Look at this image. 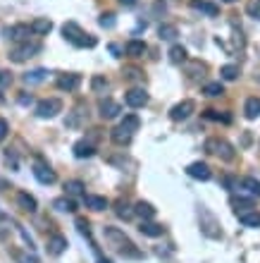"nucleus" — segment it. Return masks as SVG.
<instances>
[{
  "instance_id": "20",
  "label": "nucleus",
  "mask_w": 260,
  "mask_h": 263,
  "mask_svg": "<svg viewBox=\"0 0 260 263\" xmlns=\"http://www.w3.org/2000/svg\"><path fill=\"white\" fill-rule=\"evenodd\" d=\"M139 230H141V234H146V237H163V234H165V228H163V225H158V222H151V220H143Z\"/></svg>"
},
{
  "instance_id": "25",
  "label": "nucleus",
  "mask_w": 260,
  "mask_h": 263,
  "mask_svg": "<svg viewBox=\"0 0 260 263\" xmlns=\"http://www.w3.org/2000/svg\"><path fill=\"white\" fill-rule=\"evenodd\" d=\"M158 36H160L163 41H174V38L179 36V29H177L174 24H160V26H158Z\"/></svg>"
},
{
  "instance_id": "50",
  "label": "nucleus",
  "mask_w": 260,
  "mask_h": 263,
  "mask_svg": "<svg viewBox=\"0 0 260 263\" xmlns=\"http://www.w3.org/2000/svg\"><path fill=\"white\" fill-rule=\"evenodd\" d=\"M0 103H2V94H0Z\"/></svg>"
},
{
  "instance_id": "40",
  "label": "nucleus",
  "mask_w": 260,
  "mask_h": 263,
  "mask_svg": "<svg viewBox=\"0 0 260 263\" xmlns=\"http://www.w3.org/2000/svg\"><path fill=\"white\" fill-rule=\"evenodd\" d=\"M76 230L81 232L84 237H91V228H88L86 218H76Z\"/></svg>"
},
{
  "instance_id": "27",
  "label": "nucleus",
  "mask_w": 260,
  "mask_h": 263,
  "mask_svg": "<svg viewBox=\"0 0 260 263\" xmlns=\"http://www.w3.org/2000/svg\"><path fill=\"white\" fill-rule=\"evenodd\" d=\"M53 208L62 210V213H74V210H76V204H74V201H72L69 196H60V198H55V201H53Z\"/></svg>"
},
{
  "instance_id": "10",
  "label": "nucleus",
  "mask_w": 260,
  "mask_h": 263,
  "mask_svg": "<svg viewBox=\"0 0 260 263\" xmlns=\"http://www.w3.org/2000/svg\"><path fill=\"white\" fill-rule=\"evenodd\" d=\"M55 84H57V88H60V91H76V88H79V84H81V77H79V74H74V72H69V74H60Z\"/></svg>"
},
{
  "instance_id": "47",
  "label": "nucleus",
  "mask_w": 260,
  "mask_h": 263,
  "mask_svg": "<svg viewBox=\"0 0 260 263\" xmlns=\"http://www.w3.org/2000/svg\"><path fill=\"white\" fill-rule=\"evenodd\" d=\"M119 2H122V5H127V8H131V5H136L139 0H119Z\"/></svg>"
},
{
  "instance_id": "42",
  "label": "nucleus",
  "mask_w": 260,
  "mask_h": 263,
  "mask_svg": "<svg viewBox=\"0 0 260 263\" xmlns=\"http://www.w3.org/2000/svg\"><path fill=\"white\" fill-rule=\"evenodd\" d=\"M208 67L203 65V62H191V65H189V74H191V77H196V72H201V77H203V72H206Z\"/></svg>"
},
{
  "instance_id": "3",
  "label": "nucleus",
  "mask_w": 260,
  "mask_h": 263,
  "mask_svg": "<svg viewBox=\"0 0 260 263\" xmlns=\"http://www.w3.org/2000/svg\"><path fill=\"white\" fill-rule=\"evenodd\" d=\"M206 151H208V154L220 156L222 160H234V156H237V154H234L237 148H234L227 139H217V136H210V139L206 142Z\"/></svg>"
},
{
  "instance_id": "21",
  "label": "nucleus",
  "mask_w": 260,
  "mask_h": 263,
  "mask_svg": "<svg viewBox=\"0 0 260 263\" xmlns=\"http://www.w3.org/2000/svg\"><path fill=\"white\" fill-rule=\"evenodd\" d=\"M134 216H139L141 220H153L155 218V208H153L148 201H139V204L134 206Z\"/></svg>"
},
{
  "instance_id": "51",
  "label": "nucleus",
  "mask_w": 260,
  "mask_h": 263,
  "mask_svg": "<svg viewBox=\"0 0 260 263\" xmlns=\"http://www.w3.org/2000/svg\"><path fill=\"white\" fill-rule=\"evenodd\" d=\"M258 5H260V0H258Z\"/></svg>"
},
{
  "instance_id": "16",
  "label": "nucleus",
  "mask_w": 260,
  "mask_h": 263,
  "mask_svg": "<svg viewBox=\"0 0 260 263\" xmlns=\"http://www.w3.org/2000/svg\"><path fill=\"white\" fill-rule=\"evenodd\" d=\"M84 204H86V208H91V210H105L110 206L108 198L96 196V194H84Z\"/></svg>"
},
{
  "instance_id": "7",
  "label": "nucleus",
  "mask_w": 260,
  "mask_h": 263,
  "mask_svg": "<svg viewBox=\"0 0 260 263\" xmlns=\"http://www.w3.org/2000/svg\"><path fill=\"white\" fill-rule=\"evenodd\" d=\"M194 110H196V103L191 98H186V100H182V103H177V106L170 110V118H172L174 122H182V120H186V118H191Z\"/></svg>"
},
{
  "instance_id": "30",
  "label": "nucleus",
  "mask_w": 260,
  "mask_h": 263,
  "mask_svg": "<svg viewBox=\"0 0 260 263\" xmlns=\"http://www.w3.org/2000/svg\"><path fill=\"white\" fill-rule=\"evenodd\" d=\"M241 189H246L251 196H260V182L256 177H244L241 180Z\"/></svg>"
},
{
  "instance_id": "1",
  "label": "nucleus",
  "mask_w": 260,
  "mask_h": 263,
  "mask_svg": "<svg viewBox=\"0 0 260 263\" xmlns=\"http://www.w3.org/2000/svg\"><path fill=\"white\" fill-rule=\"evenodd\" d=\"M62 36H65L69 44H74L76 48H93V46L98 44L96 36L84 34V29H81L76 22H65V26H62Z\"/></svg>"
},
{
  "instance_id": "32",
  "label": "nucleus",
  "mask_w": 260,
  "mask_h": 263,
  "mask_svg": "<svg viewBox=\"0 0 260 263\" xmlns=\"http://www.w3.org/2000/svg\"><path fill=\"white\" fill-rule=\"evenodd\" d=\"M115 213H117V216H119L122 220H129L131 216H134V208H131L129 204L124 201V198H119L117 204H115Z\"/></svg>"
},
{
  "instance_id": "44",
  "label": "nucleus",
  "mask_w": 260,
  "mask_h": 263,
  "mask_svg": "<svg viewBox=\"0 0 260 263\" xmlns=\"http://www.w3.org/2000/svg\"><path fill=\"white\" fill-rule=\"evenodd\" d=\"M246 10H249V14H253V17H256V20L260 22V5H258V2H251Z\"/></svg>"
},
{
  "instance_id": "8",
  "label": "nucleus",
  "mask_w": 260,
  "mask_h": 263,
  "mask_svg": "<svg viewBox=\"0 0 260 263\" xmlns=\"http://www.w3.org/2000/svg\"><path fill=\"white\" fill-rule=\"evenodd\" d=\"M124 100H127V106H129V108H143V106L148 103V91L136 86V88H131V91H127Z\"/></svg>"
},
{
  "instance_id": "15",
  "label": "nucleus",
  "mask_w": 260,
  "mask_h": 263,
  "mask_svg": "<svg viewBox=\"0 0 260 263\" xmlns=\"http://www.w3.org/2000/svg\"><path fill=\"white\" fill-rule=\"evenodd\" d=\"M17 204H19V208L26 210V213H36V208H38L36 198H33L31 194H26V192H17Z\"/></svg>"
},
{
  "instance_id": "19",
  "label": "nucleus",
  "mask_w": 260,
  "mask_h": 263,
  "mask_svg": "<svg viewBox=\"0 0 260 263\" xmlns=\"http://www.w3.org/2000/svg\"><path fill=\"white\" fill-rule=\"evenodd\" d=\"M65 249H67V237H62V234H53V237L48 240V252L53 254V256H60Z\"/></svg>"
},
{
  "instance_id": "33",
  "label": "nucleus",
  "mask_w": 260,
  "mask_h": 263,
  "mask_svg": "<svg viewBox=\"0 0 260 263\" xmlns=\"http://www.w3.org/2000/svg\"><path fill=\"white\" fill-rule=\"evenodd\" d=\"M119 124H122V127H124L127 132H131V134H134V132L141 127V120H139V115H127V118L119 122Z\"/></svg>"
},
{
  "instance_id": "31",
  "label": "nucleus",
  "mask_w": 260,
  "mask_h": 263,
  "mask_svg": "<svg viewBox=\"0 0 260 263\" xmlns=\"http://www.w3.org/2000/svg\"><path fill=\"white\" fill-rule=\"evenodd\" d=\"M127 55H131V58H141L143 53H146V44L143 41H139V38H134V41H129L127 44Z\"/></svg>"
},
{
  "instance_id": "28",
  "label": "nucleus",
  "mask_w": 260,
  "mask_h": 263,
  "mask_svg": "<svg viewBox=\"0 0 260 263\" xmlns=\"http://www.w3.org/2000/svg\"><path fill=\"white\" fill-rule=\"evenodd\" d=\"M84 182L81 180H69V182H65V192H67V196H81L84 194Z\"/></svg>"
},
{
  "instance_id": "43",
  "label": "nucleus",
  "mask_w": 260,
  "mask_h": 263,
  "mask_svg": "<svg viewBox=\"0 0 260 263\" xmlns=\"http://www.w3.org/2000/svg\"><path fill=\"white\" fill-rule=\"evenodd\" d=\"M12 84V74L7 70H0V86H10Z\"/></svg>"
},
{
  "instance_id": "12",
  "label": "nucleus",
  "mask_w": 260,
  "mask_h": 263,
  "mask_svg": "<svg viewBox=\"0 0 260 263\" xmlns=\"http://www.w3.org/2000/svg\"><path fill=\"white\" fill-rule=\"evenodd\" d=\"M33 177H36L41 184H53L55 180H57V177H55V170H50V168L43 165V163L33 165Z\"/></svg>"
},
{
  "instance_id": "24",
  "label": "nucleus",
  "mask_w": 260,
  "mask_h": 263,
  "mask_svg": "<svg viewBox=\"0 0 260 263\" xmlns=\"http://www.w3.org/2000/svg\"><path fill=\"white\" fill-rule=\"evenodd\" d=\"M232 206H234L237 213H244V210L256 208V201H253V198H246V196H232Z\"/></svg>"
},
{
  "instance_id": "36",
  "label": "nucleus",
  "mask_w": 260,
  "mask_h": 263,
  "mask_svg": "<svg viewBox=\"0 0 260 263\" xmlns=\"http://www.w3.org/2000/svg\"><path fill=\"white\" fill-rule=\"evenodd\" d=\"M203 94H206V96H222V94H225V86H222L220 82H210V84L203 86Z\"/></svg>"
},
{
  "instance_id": "5",
  "label": "nucleus",
  "mask_w": 260,
  "mask_h": 263,
  "mask_svg": "<svg viewBox=\"0 0 260 263\" xmlns=\"http://www.w3.org/2000/svg\"><path fill=\"white\" fill-rule=\"evenodd\" d=\"M57 112H62V100L60 98H43V100H38V106H36V115L41 120L55 118Z\"/></svg>"
},
{
  "instance_id": "11",
  "label": "nucleus",
  "mask_w": 260,
  "mask_h": 263,
  "mask_svg": "<svg viewBox=\"0 0 260 263\" xmlns=\"http://www.w3.org/2000/svg\"><path fill=\"white\" fill-rule=\"evenodd\" d=\"M7 36H10L14 44H26L29 41V34H31V26L29 24H14L12 29H7Z\"/></svg>"
},
{
  "instance_id": "48",
  "label": "nucleus",
  "mask_w": 260,
  "mask_h": 263,
  "mask_svg": "<svg viewBox=\"0 0 260 263\" xmlns=\"http://www.w3.org/2000/svg\"><path fill=\"white\" fill-rule=\"evenodd\" d=\"M98 263H112V261H108V258H100V261H98Z\"/></svg>"
},
{
  "instance_id": "14",
  "label": "nucleus",
  "mask_w": 260,
  "mask_h": 263,
  "mask_svg": "<svg viewBox=\"0 0 260 263\" xmlns=\"http://www.w3.org/2000/svg\"><path fill=\"white\" fill-rule=\"evenodd\" d=\"M239 216V222L246 225V228H260V210L258 208H251V210H244V213H237Z\"/></svg>"
},
{
  "instance_id": "38",
  "label": "nucleus",
  "mask_w": 260,
  "mask_h": 263,
  "mask_svg": "<svg viewBox=\"0 0 260 263\" xmlns=\"http://www.w3.org/2000/svg\"><path fill=\"white\" fill-rule=\"evenodd\" d=\"M206 118L208 120H222L225 124L232 122V115H222V112H217V110H206Z\"/></svg>"
},
{
  "instance_id": "29",
  "label": "nucleus",
  "mask_w": 260,
  "mask_h": 263,
  "mask_svg": "<svg viewBox=\"0 0 260 263\" xmlns=\"http://www.w3.org/2000/svg\"><path fill=\"white\" fill-rule=\"evenodd\" d=\"M167 55H170V62H174V65L186 62V48H184V46H172Z\"/></svg>"
},
{
  "instance_id": "6",
  "label": "nucleus",
  "mask_w": 260,
  "mask_h": 263,
  "mask_svg": "<svg viewBox=\"0 0 260 263\" xmlns=\"http://www.w3.org/2000/svg\"><path fill=\"white\" fill-rule=\"evenodd\" d=\"M41 50V46L38 44H19L14 50H10V60L12 62H24V60H29V58H33V55Z\"/></svg>"
},
{
  "instance_id": "26",
  "label": "nucleus",
  "mask_w": 260,
  "mask_h": 263,
  "mask_svg": "<svg viewBox=\"0 0 260 263\" xmlns=\"http://www.w3.org/2000/svg\"><path fill=\"white\" fill-rule=\"evenodd\" d=\"M244 112H246V118L249 120H256V118H260V98H249L246 100V106H244Z\"/></svg>"
},
{
  "instance_id": "9",
  "label": "nucleus",
  "mask_w": 260,
  "mask_h": 263,
  "mask_svg": "<svg viewBox=\"0 0 260 263\" xmlns=\"http://www.w3.org/2000/svg\"><path fill=\"white\" fill-rule=\"evenodd\" d=\"M186 172L189 177H194V180H201V182H208L210 177H213V170H210V165L208 163H201V160H196L186 168Z\"/></svg>"
},
{
  "instance_id": "22",
  "label": "nucleus",
  "mask_w": 260,
  "mask_h": 263,
  "mask_svg": "<svg viewBox=\"0 0 260 263\" xmlns=\"http://www.w3.org/2000/svg\"><path fill=\"white\" fill-rule=\"evenodd\" d=\"M50 29H53V22H50L48 17H38V20H33L31 22V34L45 36V34H50Z\"/></svg>"
},
{
  "instance_id": "23",
  "label": "nucleus",
  "mask_w": 260,
  "mask_h": 263,
  "mask_svg": "<svg viewBox=\"0 0 260 263\" xmlns=\"http://www.w3.org/2000/svg\"><path fill=\"white\" fill-rule=\"evenodd\" d=\"M110 136H112V142L117 144V146H127V144L131 142V136H134V134H131V132H127L122 124H117V127L112 130V134H110Z\"/></svg>"
},
{
  "instance_id": "45",
  "label": "nucleus",
  "mask_w": 260,
  "mask_h": 263,
  "mask_svg": "<svg viewBox=\"0 0 260 263\" xmlns=\"http://www.w3.org/2000/svg\"><path fill=\"white\" fill-rule=\"evenodd\" d=\"M7 132H10V127H7V122L5 120H0V142L7 136Z\"/></svg>"
},
{
  "instance_id": "49",
  "label": "nucleus",
  "mask_w": 260,
  "mask_h": 263,
  "mask_svg": "<svg viewBox=\"0 0 260 263\" xmlns=\"http://www.w3.org/2000/svg\"><path fill=\"white\" fill-rule=\"evenodd\" d=\"M225 2H237V0H225Z\"/></svg>"
},
{
  "instance_id": "37",
  "label": "nucleus",
  "mask_w": 260,
  "mask_h": 263,
  "mask_svg": "<svg viewBox=\"0 0 260 263\" xmlns=\"http://www.w3.org/2000/svg\"><path fill=\"white\" fill-rule=\"evenodd\" d=\"M98 24H100L103 29H112V26L117 24V17H115L112 12H105V14H100V20H98Z\"/></svg>"
},
{
  "instance_id": "34",
  "label": "nucleus",
  "mask_w": 260,
  "mask_h": 263,
  "mask_svg": "<svg viewBox=\"0 0 260 263\" xmlns=\"http://www.w3.org/2000/svg\"><path fill=\"white\" fill-rule=\"evenodd\" d=\"M45 77H48L45 70H33V72H29V74H24V82H26V84H41Z\"/></svg>"
},
{
  "instance_id": "52",
  "label": "nucleus",
  "mask_w": 260,
  "mask_h": 263,
  "mask_svg": "<svg viewBox=\"0 0 260 263\" xmlns=\"http://www.w3.org/2000/svg\"><path fill=\"white\" fill-rule=\"evenodd\" d=\"M36 263H38V261H36Z\"/></svg>"
},
{
  "instance_id": "13",
  "label": "nucleus",
  "mask_w": 260,
  "mask_h": 263,
  "mask_svg": "<svg viewBox=\"0 0 260 263\" xmlns=\"http://www.w3.org/2000/svg\"><path fill=\"white\" fill-rule=\"evenodd\" d=\"M98 110H100V118H105V120H112V118H117L119 112H122V106H119V103H115L112 98H105V100H100Z\"/></svg>"
},
{
  "instance_id": "2",
  "label": "nucleus",
  "mask_w": 260,
  "mask_h": 263,
  "mask_svg": "<svg viewBox=\"0 0 260 263\" xmlns=\"http://www.w3.org/2000/svg\"><path fill=\"white\" fill-rule=\"evenodd\" d=\"M198 216H201V232H203L206 237H210V240H222V228H220V220H217L213 213H208L206 206H201Z\"/></svg>"
},
{
  "instance_id": "46",
  "label": "nucleus",
  "mask_w": 260,
  "mask_h": 263,
  "mask_svg": "<svg viewBox=\"0 0 260 263\" xmlns=\"http://www.w3.org/2000/svg\"><path fill=\"white\" fill-rule=\"evenodd\" d=\"M110 53L115 55V58H122V48H119V46H115V44H112V46H110Z\"/></svg>"
},
{
  "instance_id": "35",
  "label": "nucleus",
  "mask_w": 260,
  "mask_h": 263,
  "mask_svg": "<svg viewBox=\"0 0 260 263\" xmlns=\"http://www.w3.org/2000/svg\"><path fill=\"white\" fill-rule=\"evenodd\" d=\"M220 74H222V79H225V82H234V79H237L241 72H239L237 65H225L222 70H220Z\"/></svg>"
},
{
  "instance_id": "41",
  "label": "nucleus",
  "mask_w": 260,
  "mask_h": 263,
  "mask_svg": "<svg viewBox=\"0 0 260 263\" xmlns=\"http://www.w3.org/2000/svg\"><path fill=\"white\" fill-rule=\"evenodd\" d=\"M91 86H93V91H103V88H108V79L105 77H93L91 79Z\"/></svg>"
},
{
  "instance_id": "4",
  "label": "nucleus",
  "mask_w": 260,
  "mask_h": 263,
  "mask_svg": "<svg viewBox=\"0 0 260 263\" xmlns=\"http://www.w3.org/2000/svg\"><path fill=\"white\" fill-rule=\"evenodd\" d=\"M105 237H108L115 246H117L119 254H129V256H139V252L134 249V244H131L127 237H124V232L115 230V228H105Z\"/></svg>"
},
{
  "instance_id": "39",
  "label": "nucleus",
  "mask_w": 260,
  "mask_h": 263,
  "mask_svg": "<svg viewBox=\"0 0 260 263\" xmlns=\"http://www.w3.org/2000/svg\"><path fill=\"white\" fill-rule=\"evenodd\" d=\"M143 72L139 70V67H124V79H129V82H134V79H139Z\"/></svg>"
},
{
  "instance_id": "18",
  "label": "nucleus",
  "mask_w": 260,
  "mask_h": 263,
  "mask_svg": "<svg viewBox=\"0 0 260 263\" xmlns=\"http://www.w3.org/2000/svg\"><path fill=\"white\" fill-rule=\"evenodd\" d=\"M72 151H74L76 158H91V156L96 154V146H93L91 142H86V139H81V142L74 144V148H72Z\"/></svg>"
},
{
  "instance_id": "17",
  "label": "nucleus",
  "mask_w": 260,
  "mask_h": 263,
  "mask_svg": "<svg viewBox=\"0 0 260 263\" xmlns=\"http://www.w3.org/2000/svg\"><path fill=\"white\" fill-rule=\"evenodd\" d=\"M191 8L198 12H206L208 17H217L220 14V8L215 2H208V0H191Z\"/></svg>"
}]
</instances>
